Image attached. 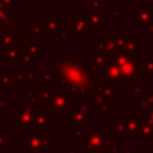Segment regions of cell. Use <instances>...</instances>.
<instances>
[{
  "label": "cell",
  "mask_w": 153,
  "mask_h": 153,
  "mask_svg": "<svg viewBox=\"0 0 153 153\" xmlns=\"http://www.w3.org/2000/svg\"><path fill=\"white\" fill-rule=\"evenodd\" d=\"M20 85H22V81L18 80L14 75H11V72L8 69H1L0 71V86L18 87Z\"/></svg>",
  "instance_id": "cell-18"
},
{
  "label": "cell",
  "mask_w": 153,
  "mask_h": 153,
  "mask_svg": "<svg viewBox=\"0 0 153 153\" xmlns=\"http://www.w3.org/2000/svg\"><path fill=\"white\" fill-rule=\"evenodd\" d=\"M91 61H92L93 67H94L97 71H103V69L105 68V66L108 65V62H109L108 57H106L104 54L98 53V51H96V53H93V54L91 55Z\"/></svg>",
  "instance_id": "cell-20"
},
{
  "label": "cell",
  "mask_w": 153,
  "mask_h": 153,
  "mask_svg": "<svg viewBox=\"0 0 153 153\" xmlns=\"http://www.w3.org/2000/svg\"><path fill=\"white\" fill-rule=\"evenodd\" d=\"M38 111V108L36 104L30 103V102H24L22 103L20 108L16 109L17 112V124H20L23 129H29L31 130L33 128V122H35V116Z\"/></svg>",
  "instance_id": "cell-2"
},
{
  "label": "cell",
  "mask_w": 153,
  "mask_h": 153,
  "mask_svg": "<svg viewBox=\"0 0 153 153\" xmlns=\"http://www.w3.org/2000/svg\"><path fill=\"white\" fill-rule=\"evenodd\" d=\"M140 44H141V42H140V38H139V37H135V38H128V37H127L123 48H124L126 50H128V51H130V53H133V54L136 55L137 53L141 51Z\"/></svg>",
  "instance_id": "cell-24"
},
{
  "label": "cell",
  "mask_w": 153,
  "mask_h": 153,
  "mask_svg": "<svg viewBox=\"0 0 153 153\" xmlns=\"http://www.w3.org/2000/svg\"><path fill=\"white\" fill-rule=\"evenodd\" d=\"M16 20V5H4L0 7V26Z\"/></svg>",
  "instance_id": "cell-17"
},
{
  "label": "cell",
  "mask_w": 153,
  "mask_h": 153,
  "mask_svg": "<svg viewBox=\"0 0 153 153\" xmlns=\"http://www.w3.org/2000/svg\"><path fill=\"white\" fill-rule=\"evenodd\" d=\"M24 41L25 39H18L10 32H7L5 29L0 27V50L6 51L11 48L22 47L24 48Z\"/></svg>",
  "instance_id": "cell-9"
},
{
  "label": "cell",
  "mask_w": 153,
  "mask_h": 153,
  "mask_svg": "<svg viewBox=\"0 0 153 153\" xmlns=\"http://www.w3.org/2000/svg\"><path fill=\"white\" fill-rule=\"evenodd\" d=\"M48 66L69 97H96L98 93V71L91 59H79L74 53H55Z\"/></svg>",
  "instance_id": "cell-1"
},
{
  "label": "cell",
  "mask_w": 153,
  "mask_h": 153,
  "mask_svg": "<svg viewBox=\"0 0 153 153\" xmlns=\"http://www.w3.org/2000/svg\"><path fill=\"white\" fill-rule=\"evenodd\" d=\"M37 80L42 81V84H54L55 79H54V74L50 71L48 65H38V69H37Z\"/></svg>",
  "instance_id": "cell-16"
},
{
  "label": "cell",
  "mask_w": 153,
  "mask_h": 153,
  "mask_svg": "<svg viewBox=\"0 0 153 153\" xmlns=\"http://www.w3.org/2000/svg\"><path fill=\"white\" fill-rule=\"evenodd\" d=\"M146 36L148 38H151V41L153 42V25H151L149 27H147V32H146Z\"/></svg>",
  "instance_id": "cell-35"
},
{
  "label": "cell",
  "mask_w": 153,
  "mask_h": 153,
  "mask_svg": "<svg viewBox=\"0 0 153 153\" xmlns=\"http://www.w3.org/2000/svg\"><path fill=\"white\" fill-rule=\"evenodd\" d=\"M135 25L149 27L153 25V10L151 5L135 6Z\"/></svg>",
  "instance_id": "cell-6"
},
{
  "label": "cell",
  "mask_w": 153,
  "mask_h": 153,
  "mask_svg": "<svg viewBox=\"0 0 153 153\" xmlns=\"http://www.w3.org/2000/svg\"><path fill=\"white\" fill-rule=\"evenodd\" d=\"M108 14L110 16V17H112V19L115 20V22H118V19H120V6L116 4V5H114L112 6V10H110L109 12H108Z\"/></svg>",
  "instance_id": "cell-32"
},
{
  "label": "cell",
  "mask_w": 153,
  "mask_h": 153,
  "mask_svg": "<svg viewBox=\"0 0 153 153\" xmlns=\"http://www.w3.org/2000/svg\"><path fill=\"white\" fill-rule=\"evenodd\" d=\"M26 94L29 98L30 103H42L43 100V96H42V86L39 87H35V86H27L26 87Z\"/></svg>",
  "instance_id": "cell-19"
},
{
  "label": "cell",
  "mask_w": 153,
  "mask_h": 153,
  "mask_svg": "<svg viewBox=\"0 0 153 153\" xmlns=\"http://www.w3.org/2000/svg\"><path fill=\"white\" fill-rule=\"evenodd\" d=\"M49 108L53 109L55 114H66L74 112L75 109H69V96L65 92H54L50 100L48 102Z\"/></svg>",
  "instance_id": "cell-4"
},
{
  "label": "cell",
  "mask_w": 153,
  "mask_h": 153,
  "mask_svg": "<svg viewBox=\"0 0 153 153\" xmlns=\"http://www.w3.org/2000/svg\"><path fill=\"white\" fill-rule=\"evenodd\" d=\"M31 1V5H42L43 4V0H30Z\"/></svg>",
  "instance_id": "cell-37"
},
{
  "label": "cell",
  "mask_w": 153,
  "mask_h": 153,
  "mask_svg": "<svg viewBox=\"0 0 153 153\" xmlns=\"http://www.w3.org/2000/svg\"><path fill=\"white\" fill-rule=\"evenodd\" d=\"M57 41H59L60 43H69V42H71V35H69V32H67L66 30L62 31V32L57 36Z\"/></svg>",
  "instance_id": "cell-34"
},
{
  "label": "cell",
  "mask_w": 153,
  "mask_h": 153,
  "mask_svg": "<svg viewBox=\"0 0 153 153\" xmlns=\"http://www.w3.org/2000/svg\"><path fill=\"white\" fill-rule=\"evenodd\" d=\"M90 117H91V115H87V114H85V112L75 109L74 112L72 114V117H71V124H74L76 127H79L80 124H82L84 122H86V120L90 118Z\"/></svg>",
  "instance_id": "cell-27"
},
{
  "label": "cell",
  "mask_w": 153,
  "mask_h": 153,
  "mask_svg": "<svg viewBox=\"0 0 153 153\" xmlns=\"http://www.w3.org/2000/svg\"><path fill=\"white\" fill-rule=\"evenodd\" d=\"M29 32L31 33V37L33 38H41L43 36L44 27H43V22L42 20H33L31 23V26L29 27Z\"/></svg>",
  "instance_id": "cell-23"
},
{
  "label": "cell",
  "mask_w": 153,
  "mask_h": 153,
  "mask_svg": "<svg viewBox=\"0 0 153 153\" xmlns=\"http://www.w3.org/2000/svg\"><path fill=\"white\" fill-rule=\"evenodd\" d=\"M152 1H153V0H152Z\"/></svg>",
  "instance_id": "cell-41"
},
{
  "label": "cell",
  "mask_w": 153,
  "mask_h": 153,
  "mask_svg": "<svg viewBox=\"0 0 153 153\" xmlns=\"http://www.w3.org/2000/svg\"><path fill=\"white\" fill-rule=\"evenodd\" d=\"M98 93H102L108 97H118V92L115 91L114 86L104 81H98Z\"/></svg>",
  "instance_id": "cell-25"
},
{
  "label": "cell",
  "mask_w": 153,
  "mask_h": 153,
  "mask_svg": "<svg viewBox=\"0 0 153 153\" xmlns=\"http://www.w3.org/2000/svg\"><path fill=\"white\" fill-rule=\"evenodd\" d=\"M14 5H31L30 0H14Z\"/></svg>",
  "instance_id": "cell-36"
},
{
  "label": "cell",
  "mask_w": 153,
  "mask_h": 153,
  "mask_svg": "<svg viewBox=\"0 0 153 153\" xmlns=\"http://www.w3.org/2000/svg\"><path fill=\"white\" fill-rule=\"evenodd\" d=\"M143 74L153 75V59H143Z\"/></svg>",
  "instance_id": "cell-30"
},
{
  "label": "cell",
  "mask_w": 153,
  "mask_h": 153,
  "mask_svg": "<svg viewBox=\"0 0 153 153\" xmlns=\"http://www.w3.org/2000/svg\"><path fill=\"white\" fill-rule=\"evenodd\" d=\"M76 5H81V4H86L87 11H92V10H102L103 6L109 4V0H75Z\"/></svg>",
  "instance_id": "cell-21"
},
{
  "label": "cell",
  "mask_w": 153,
  "mask_h": 153,
  "mask_svg": "<svg viewBox=\"0 0 153 153\" xmlns=\"http://www.w3.org/2000/svg\"><path fill=\"white\" fill-rule=\"evenodd\" d=\"M23 51H25V50L22 47H16V48H11V49L6 50L5 51V59H4L5 65L6 66L19 65L20 63V55Z\"/></svg>",
  "instance_id": "cell-14"
},
{
  "label": "cell",
  "mask_w": 153,
  "mask_h": 153,
  "mask_svg": "<svg viewBox=\"0 0 153 153\" xmlns=\"http://www.w3.org/2000/svg\"><path fill=\"white\" fill-rule=\"evenodd\" d=\"M93 106L97 108L98 112H112V98L102 93H97Z\"/></svg>",
  "instance_id": "cell-11"
},
{
  "label": "cell",
  "mask_w": 153,
  "mask_h": 153,
  "mask_svg": "<svg viewBox=\"0 0 153 153\" xmlns=\"http://www.w3.org/2000/svg\"><path fill=\"white\" fill-rule=\"evenodd\" d=\"M120 80H122L121 78V69L120 67L112 62L111 60H109L108 65L105 66V68L103 69V78H102V81L104 82H108L112 86H117Z\"/></svg>",
  "instance_id": "cell-7"
},
{
  "label": "cell",
  "mask_w": 153,
  "mask_h": 153,
  "mask_svg": "<svg viewBox=\"0 0 153 153\" xmlns=\"http://www.w3.org/2000/svg\"><path fill=\"white\" fill-rule=\"evenodd\" d=\"M11 106V98L10 97H5V98H0V114H4L6 109H8Z\"/></svg>",
  "instance_id": "cell-31"
},
{
  "label": "cell",
  "mask_w": 153,
  "mask_h": 153,
  "mask_svg": "<svg viewBox=\"0 0 153 153\" xmlns=\"http://www.w3.org/2000/svg\"><path fill=\"white\" fill-rule=\"evenodd\" d=\"M0 71H1V69H0Z\"/></svg>",
  "instance_id": "cell-42"
},
{
  "label": "cell",
  "mask_w": 153,
  "mask_h": 153,
  "mask_svg": "<svg viewBox=\"0 0 153 153\" xmlns=\"http://www.w3.org/2000/svg\"><path fill=\"white\" fill-rule=\"evenodd\" d=\"M88 32H93V30L90 26L86 16H76L74 20L69 22L71 37H85Z\"/></svg>",
  "instance_id": "cell-5"
},
{
  "label": "cell",
  "mask_w": 153,
  "mask_h": 153,
  "mask_svg": "<svg viewBox=\"0 0 153 153\" xmlns=\"http://www.w3.org/2000/svg\"><path fill=\"white\" fill-rule=\"evenodd\" d=\"M88 136L85 137L84 140V145L87 143V147H92V149H94L96 147H98L102 142V134L100 133H87ZM97 149V148H96Z\"/></svg>",
  "instance_id": "cell-26"
},
{
  "label": "cell",
  "mask_w": 153,
  "mask_h": 153,
  "mask_svg": "<svg viewBox=\"0 0 153 153\" xmlns=\"http://www.w3.org/2000/svg\"><path fill=\"white\" fill-rule=\"evenodd\" d=\"M5 5H14V0H2Z\"/></svg>",
  "instance_id": "cell-38"
},
{
  "label": "cell",
  "mask_w": 153,
  "mask_h": 153,
  "mask_svg": "<svg viewBox=\"0 0 153 153\" xmlns=\"http://www.w3.org/2000/svg\"><path fill=\"white\" fill-rule=\"evenodd\" d=\"M32 61H33V59H32L31 55H29L26 51L22 53V55H20V63L19 65H30Z\"/></svg>",
  "instance_id": "cell-33"
},
{
  "label": "cell",
  "mask_w": 153,
  "mask_h": 153,
  "mask_svg": "<svg viewBox=\"0 0 153 153\" xmlns=\"http://www.w3.org/2000/svg\"><path fill=\"white\" fill-rule=\"evenodd\" d=\"M135 56H136L135 54H133V53L126 50L124 48H122V49H118V50L112 55V57H111L110 60H111L112 62H115L118 67H121V66H123V65H126V63H128V62H130V61H134V60L136 59Z\"/></svg>",
  "instance_id": "cell-12"
},
{
  "label": "cell",
  "mask_w": 153,
  "mask_h": 153,
  "mask_svg": "<svg viewBox=\"0 0 153 153\" xmlns=\"http://www.w3.org/2000/svg\"><path fill=\"white\" fill-rule=\"evenodd\" d=\"M43 27L49 37H57L62 31H65V22L60 20L59 16H49L48 19L43 22Z\"/></svg>",
  "instance_id": "cell-8"
},
{
  "label": "cell",
  "mask_w": 153,
  "mask_h": 153,
  "mask_svg": "<svg viewBox=\"0 0 153 153\" xmlns=\"http://www.w3.org/2000/svg\"><path fill=\"white\" fill-rule=\"evenodd\" d=\"M49 124H53V120L48 117V110L47 109H38L36 116H35V122H33V128L35 129H47Z\"/></svg>",
  "instance_id": "cell-13"
},
{
  "label": "cell",
  "mask_w": 153,
  "mask_h": 153,
  "mask_svg": "<svg viewBox=\"0 0 153 153\" xmlns=\"http://www.w3.org/2000/svg\"><path fill=\"white\" fill-rule=\"evenodd\" d=\"M86 17L88 20L90 26L92 27L93 32L98 30V27L103 23V12L102 10H92V11H86Z\"/></svg>",
  "instance_id": "cell-15"
},
{
  "label": "cell",
  "mask_w": 153,
  "mask_h": 153,
  "mask_svg": "<svg viewBox=\"0 0 153 153\" xmlns=\"http://www.w3.org/2000/svg\"><path fill=\"white\" fill-rule=\"evenodd\" d=\"M24 50L32 56L35 60L39 54L43 53V44L37 41V38L33 37H26L24 41Z\"/></svg>",
  "instance_id": "cell-10"
},
{
  "label": "cell",
  "mask_w": 153,
  "mask_h": 153,
  "mask_svg": "<svg viewBox=\"0 0 153 153\" xmlns=\"http://www.w3.org/2000/svg\"><path fill=\"white\" fill-rule=\"evenodd\" d=\"M5 59V51L0 50V60H4Z\"/></svg>",
  "instance_id": "cell-39"
},
{
  "label": "cell",
  "mask_w": 153,
  "mask_h": 153,
  "mask_svg": "<svg viewBox=\"0 0 153 153\" xmlns=\"http://www.w3.org/2000/svg\"><path fill=\"white\" fill-rule=\"evenodd\" d=\"M47 137H41L38 136V134H33L30 137H27V149H38L42 147L43 143H45Z\"/></svg>",
  "instance_id": "cell-28"
},
{
  "label": "cell",
  "mask_w": 153,
  "mask_h": 153,
  "mask_svg": "<svg viewBox=\"0 0 153 153\" xmlns=\"http://www.w3.org/2000/svg\"><path fill=\"white\" fill-rule=\"evenodd\" d=\"M92 48H94L98 53L104 54L108 60H110L112 55L118 50L115 39V32H103L102 37L97 38V41L92 43Z\"/></svg>",
  "instance_id": "cell-3"
},
{
  "label": "cell",
  "mask_w": 153,
  "mask_h": 153,
  "mask_svg": "<svg viewBox=\"0 0 153 153\" xmlns=\"http://www.w3.org/2000/svg\"><path fill=\"white\" fill-rule=\"evenodd\" d=\"M130 86H131V91H130V96H131V97L142 96V93L146 91L145 87L140 86V81H136V80H131Z\"/></svg>",
  "instance_id": "cell-29"
},
{
  "label": "cell",
  "mask_w": 153,
  "mask_h": 153,
  "mask_svg": "<svg viewBox=\"0 0 153 153\" xmlns=\"http://www.w3.org/2000/svg\"><path fill=\"white\" fill-rule=\"evenodd\" d=\"M14 76L20 81H35L37 80V71H17Z\"/></svg>",
  "instance_id": "cell-22"
},
{
  "label": "cell",
  "mask_w": 153,
  "mask_h": 153,
  "mask_svg": "<svg viewBox=\"0 0 153 153\" xmlns=\"http://www.w3.org/2000/svg\"><path fill=\"white\" fill-rule=\"evenodd\" d=\"M4 5H5V4L2 2V0H0V7H1V6H4Z\"/></svg>",
  "instance_id": "cell-40"
}]
</instances>
